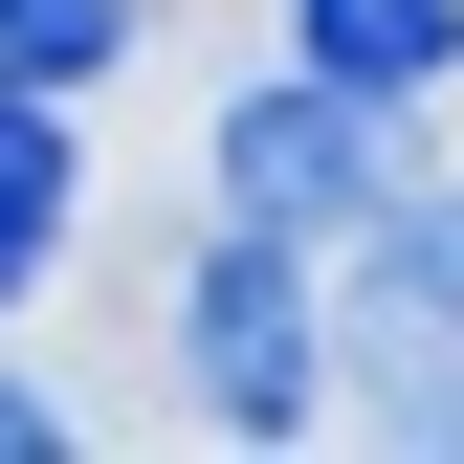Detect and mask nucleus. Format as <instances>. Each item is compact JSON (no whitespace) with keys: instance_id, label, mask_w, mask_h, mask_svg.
Segmentation results:
<instances>
[{"instance_id":"0eeeda50","label":"nucleus","mask_w":464,"mask_h":464,"mask_svg":"<svg viewBox=\"0 0 464 464\" xmlns=\"http://www.w3.org/2000/svg\"><path fill=\"white\" fill-rule=\"evenodd\" d=\"M44 442H67V420H44V398H23V376H0V464H44Z\"/></svg>"},{"instance_id":"f257e3e1","label":"nucleus","mask_w":464,"mask_h":464,"mask_svg":"<svg viewBox=\"0 0 464 464\" xmlns=\"http://www.w3.org/2000/svg\"><path fill=\"white\" fill-rule=\"evenodd\" d=\"M332 376H354L398 442L464 398V199H420V178H398V199L354 221V266H332Z\"/></svg>"},{"instance_id":"7ed1b4c3","label":"nucleus","mask_w":464,"mask_h":464,"mask_svg":"<svg viewBox=\"0 0 464 464\" xmlns=\"http://www.w3.org/2000/svg\"><path fill=\"white\" fill-rule=\"evenodd\" d=\"M178 354H199V398H221L244 442H287V420L332 398V310H310V244H287V221H221V244H199Z\"/></svg>"},{"instance_id":"39448f33","label":"nucleus","mask_w":464,"mask_h":464,"mask_svg":"<svg viewBox=\"0 0 464 464\" xmlns=\"http://www.w3.org/2000/svg\"><path fill=\"white\" fill-rule=\"evenodd\" d=\"M0 244H23V266L67 244V133H44V89H23V67H0Z\"/></svg>"},{"instance_id":"423d86ee","label":"nucleus","mask_w":464,"mask_h":464,"mask_svg":"<svg viewBox=\"0 0 464 464\" xmlns=\"http://www.w3.org/2000/svg\"><path fill=\"white\" fill-rule=\"evenodd\" d=\"M111 44H133V0H0V67L23 89H89Z\"/></svg>"},{"instance_id":"6e6552de","label":"nucleus","mask_w":464,"mask_h":464,"mask_svg":"<svg viewBox=\"0 0 464 464\" xmlns=\"http://www.w3.org/2000/svg\"><path fill=\"white\" fill-rule=\"evenodd\" d=\"M0 287H23V244H0Z\"/></svg>"},{"instance_id":"20e7f679","label":"nucleus","mask_w":464,"mask_h":464,"mask_svg":"<svg viewBox=\"0 0 464 464\" xmlns=\"http://www.w3.org/2000/svg\"><path fill=\"white\" fill-rule=\"evenodd\" d=\"M287 44H310V67H354V89H398V111H420V89L464 67V0H287Z\"/></svg>"},{"instance_id":"f03ea898","label":"nucleus","mask_w":464,"mask_h":464,"mask_svg":"<svg viewBox=\"0 0 464 464\" xmlns=\"http://www.w3.org/2000/svg\"><path fill=\"white\" fill-rule=\"evenodd\" d=\"M376 199H398V89H354V67H310V44H287V89H244V111H221V221L354 244Z\"/></svg>"}]
</instances>
